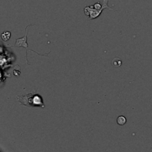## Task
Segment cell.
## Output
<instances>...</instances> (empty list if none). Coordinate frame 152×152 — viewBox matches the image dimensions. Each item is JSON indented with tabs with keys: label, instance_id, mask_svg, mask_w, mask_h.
<instances>
[{
	"label": "cell",
	"instance_id": "cell-1",
	"mask_svg": "<svg viewBox=\"0 0 152 152\" xmlns=\"http://www.w3.org/2000/svg\"><path fill=\"white\" fill-rule=\"evenodd\" d=\"M18 102L22 105L28 108H44L43 99L39 94L37 93V90L34 92L28 94L27 95L19 94L16 96Z\"/></svg>",
	"mask_w": 152,
	"mask_h": 152
},
{
	"label": "cell",
	"instance_id": "cell-2",
	"mask_svg": "<svg viewBox=\"0 0 152 152\" xmlns=\"http://www.w3.org/2000/svg\"><path fill=\"white\" fill-rule=\"evenodd\" d=\"M31 25H28V26L25 28V37H23L22 38H20V39H16V42H15L14 45L12 46L11 48H14V47H22V48H26V60H27V62H28V65H30V63L29 62H28V50H29V48H28V44H27V29H28V28L29 26H31Z\"/></svg>",
	"mask_w": 152,
	"mask_h": 152
},
{
	"label": "cell",
	"instance_id": "cell-3",
	"mask_svg": "<svg viewBox=\"0 0 152 152\" xmlns=\"http://www.w3.org/2000/svg\"><path fill=\"white\" fill-rule=\"evenodd\" d=\"M121 65H122V60L121 59H120V58L116 57L112 60V65L114 67H115V68H118V67L121 66Z\"/></svg>",
	"mask_w": 152,
	"mask_h": 152
},
{
	"label": "cell",
	"instance_id": "cell-4",
	"mask_svg": "<svg viewBox=\"0 0 152 152\" xmlns=\"http://www.w3.org/2000/svg\"><path fill=\"white\" fill-rule=\"evenodd\" d=\"M10 36H11V33L10 31H4L1 34V37L4 41H7L10 38Z\"/></svg>",
	"mask_w": 152,
	"mask_h": 152
},
{
	"label": "cell",
	"instance_id": "cell-5",
	"mask_svg": "<svg viewBox=\"0 0 152 152\" xmlns=\"http://www.w3.org/2000/svg\"><path fill=\"white\" fill-rule=\"evenodd\" d=\"M117 122L120 126H123V125H125L126 123V118L125 117H123V116H120V117H119L117 118Z\"/></svg>",
	"mask_w": 152,
	"mask_h": 152
}]
</instances>
